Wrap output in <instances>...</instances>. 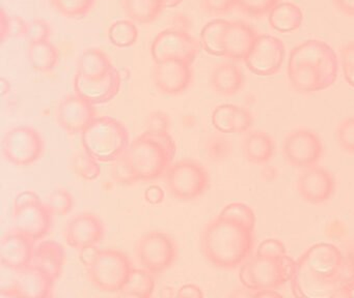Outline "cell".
<instances>
[{"instance_id":"cell-1","label":"cell","mask_w":354,"mask_h":298,"mask_svg":"<svg viewBox=\"0 0 354 298\" xmlns=\"http://www.w3.org/2000/svg\"><path fill=\"white\" fill-rule=\"evenodd\" d=\"M346 270L345 258L335 244H314L295 262L290 281L292 293L299 298L337 297L349 281Z\"/></svg>"},{"instance_id":"cell-2","label":"cell","mask_w":354,"mask_h":298,"mask_svg":"<svg viewBox=\"0 0 354 298\" xmlns=\"http://www.w3.org/2000/svg\"><path fill=\"white\" fill-rule=\"evenodd\" d=\"M288 78L294 90L318 92L335 84L339 61L335 50L320 39H308L293 48L288 60Z\"/></svg>"},{"instance_id":"cell-3","label":"cell","mask_w":354,"mask_h":298,"mask_svg":"<svg viewBox=\"0 0 354 298\" xmlns=\"http://www.w3.org/2000/svg\"><path fill=\"white\" fill-rule=\"evenodd\" d=\"M254 230L217 217L207 223L201 236V248L205 258L217 268L241 266L250 259L254 248Z\"/></svg>"},{"instance_id":"cell-4","label":"cell","mask_w":354,"mask_h":298,"mask_svg":"<svg viewBox=\"0 0 354 298\" xmlns=\"http://www.w3.org/2000/svg\"><path fill=\"white\" fill-rule=\"evenodd\" d=\"M176 143L165 134L145 132L130 143L126 157L138 179L151 181L167 173L173 165Z\"/></svg>"},{"instance_id":"cell-5","label":"cell","mask_w":354,"mask_h":298,"mask_svg":"<svg viewBox=\"0 0 354 298\" xmlns=\"http://www.w3.org/2000/svg\"><path fill=\"white\" fill-rule=\"evenodd\" d=\"M84 150L101 163H111L125 155L130 145L129 132L123 122L100 116L82 132Z\"/></svg>"},{"instance_id":"cell-6","label":"cell","mask_w":354,"mask_h":298,"mask_svg":"<svg viewBox=\"0 0 354 298\" xmlns=\"http://www.w3.org/2000/svg\"><path fill=\"white\" fill-rule=\"evenodd\" d=\"M295 261L285 255L279 257H264L256 255L241 265L239 279L250 291L275 290L291 281Z\"/></svg>"},{"instance_id":"cell-7","label":"cell","mask_w":354,"mask_h":298,"mask_svg":"<svg viewBox=\"0 0 354 298\" xmlns=\"http://www.w3.org/2000/svg\"><path fill=\"white\" fill-rule=\"evenodd\" d=\"M131 261L121 250H100L95 262L86 268L91 283L103 292L121 291L132 270Z\"/></svg>"},{"instance_id":"cell-8","label":"cell","mask_w":354,"mask_h":298,"mask_svg":"<svg viewBox=\"0 0 354 298\" xmlns=\"http://www.w3.org/2000/svg\"><path fill=\"white\" fill-rule=\"evenodd\" d=\"M169 192L181 201H192L206 192L210 176L206 168L192 159H183L173 163L165 173Z\"/></svg>"},{"instance_id":"cell-9","label":"cell","mask_w":354,"mask_h":298,"mask_svg":"<svg viewBox=\"0 0 354 298\" xmlns=\"http://www.w3.org/2000/svg\"><path fill=\"white\" fill-rule=\"evenodd\" d=\"M177 242L163 232H148L136 244V260L142 268L153 275L165 272L177 260Z\"/></svg>"},{"instance_id":"cell-10","label":"cell","mask_w":354,"mask_h":298,"mask_svg":"<svg viewBox=\"0 0 354 298\" xmlns=\"http://www.w3.org/2000/svg\"><path fill=\"white\" fill-rule=\"evenodd\" d=\"M44 150V139L32 126L11 128L3 137V155L9 163L17 167H26L37 163L42 157Z\"/></svg>"},{"instance_id":"cell-11","label":"cell","mask_w":354,"mask_h":298,"mask_svg":"<svg viewBox=\"0 0 354 298\" xmlns=\"http://www.w3.org/2000/svg\"><path fill=\"white\" fill-rule=\"evenodd\" d=\"M201 49V41L187 31L169 28L156 35L151 45V55L155 63L165 60H183L192 64Z\"/></svg>"},{"instance_id":"cell-12","label":"cell","mask_w":354,"mask_h":298,"mask_svg":"<svg viewBox=\"0 0 354 298\" xmlns=\"http://www.w3.org/2000/svg\"><path fill=\"white\" fill-rule=\"evenodd\" d=\"M323 151L320 137L308 128L292 130L283 140V157L292 167L298 169L316 166L322 159Z\"/></svg>"},{"instance_id":"cell-13","label":"cell","mask_w":354,"mask_h":298,"mask_svg":"<svg viewBox=\"0 0 354 298\" xmlns=\"http://www.w3.org/2000/svg\"><path fill=\"white\" fill-rule=\"evenodd\" d=\"M285 53V45L279 37L259 34L244 62L257 76H274L281 72Z\"/></svg>"},{"instance_id":"cell-14","label":"cell","mask_w":354,"mask_h":298,"mask_svg":"<svg viewBox=\"0 0 354 298\" xmlns=\"http://www.w3.org/2000/svg\"><path fill=\"white\" fill-rule=\"evenodd\" d=\"M192 64L183 60H165L156 62L154 83L163 95H179L190 86L194 78Z\"/></svg>"},{"instance_id":"cell-15","label":"cell","mask_w":354,"mask_h":298,"mask_svg":"<svg viewBox=\"0 0 354 298\" xmlns=\"http://www.w3.org/2000/svg\"><path fill=\"white\" fill-rule=\"evenodd\" d=\"M335 188L333 174L317 165L306 168L298 177V192L310 204L320 205L327 202L335 192Z\"/></svg>"},{"instance_id":"cell-16","label":"cell","mask_w":354,"mask_h":298,"mask_svg":"<svg viewBox=\"0 0 354 298\" xmlns=\"http://www.w3.org/2000/svg\"><path fill=\"white\" fill-rule=\"evenodd\" d=\"M96 117L94 106L77 95L64 97L57 106V122L70 134H82Z\"/></svg>"},{"instance_id":"cell-17","label":"cell","mask_w":354,"mask_h":298,"mask_svg":"<svg viewBox=\"0 0 354 298\" xmlns=\"http://www.w3.org/2000/svg\"><path fill=\"white\" fill-rule=\"evenodd\" d=\"M53 213L44 203L39 202L14 209V230L32 240L42 239L50 231Z\"/></svg>"},{"instance_id":"cell-18","label":"cell","mask_w":354,"mask_h":298,"mask_svg":"<svg viewBox=\"0 0 354 298\" xmlns=\"http://www.w3.org/2000/svg\"><path fill=\"white\" fill-rule=\"evenodd\" d=\"M121 86V74L117 68L102 80H88L76 74L73 81L75 95L93 106L102 105L113 101L119 95Z\"/></svg>"},{"instance_id":"cell-19","label":"cell","mask_w":354,"mask_h":298,"mask_svg":"<svg viewBox=\"0 0 354 298\" xmlns=\"http://www.w3.org/2000/svg\"><path fill=\"white\" fill-rule=\"evenodd\" d=\"M103 221L94 213L82 212L75 215L66 228V242L74 248L97 246L104 237Z\"/></svg>"},{"instance_id":"cell-20","label":"cell","mask_w":354,"mask_h":298,"mask_svg":"<svg viewBox=\"0 0 354 298\" xmlns=\"http://www.w3.org/2000/svg\"><path fill=\"white\" fill-rule=\"evenodd\" d=\"M35 242L21 232H10L0 244L1 264L17 272L30 266L34 259Z\"/></svg>"},{"instance_id":"cell-21","label":"cell","mask_w":354,"mask_h":298,"mask_svg":"<svg viewBox=\"0 0 354 298\" xmlns=\"http://www.w3.org/2000/svg\"><path fill=\"white\" fill-rule=\"evenodd\" d=\"M256 29L243 21H230L223 35L225 57L233 61H244L258 37Z\"/></svg>"},{"instance_id":"cell-22","label":"cell","mask_w":354,"mask_h":298,"mask_svg":"<svg viewBox=\"0 0 354 298\" xmlns=\"http://www.w3.org/2000/svg\"><path fill=\"white\" fill-rule=\"evenodd\" d=\"M55 281L34 264L18 271L15 286L22 297L45 298L53 293Z\"/></svg>"},{"instance_id":"cell-23","label":"cell","mask_w":354,"mask_h":298,"mask_svg":"<svg viewBox=\"0 0 354 298\" xmlns=\"http://www.w3.org/2000/svg\"><path fill=\"white\" fill-rule=\"evenodd\" d=\"M245 79L239 66L233 62L216 64L211 72L210 84L214 92L223 97H233L243 88Z\"/></svg>"},{"instance_id":"cell-24","label":"cell","mask_w":354,"mask_h":298,"mask_svg":"<svg viewBox=\"0 0 354 298\" xmlns=\"http://www.w3.org/2000/svg\"><path fill=\"white\" fill-rule=\"evenodd\" d=\"M65 260V250L55 240H45L35 248L32 264L42 269L55 281L63 273Z\"/></svg>"},{"instance_id":"cell-25","label":"cell","mask_w":354,"mask_h":298,"mask_svg":"<svg viewBox=\"0 0 354 298\" xmlns=\"http://www.w3.org/2000/svg\"><path fill=\"white\" fill-rule=\"evenodd\" d=\"M115 70L111 58L98 48L82 52L78 59L77 72L88 80H102Z\"/></svg>"},{"instance_id":"cell-26","label":"cell","mask_w":354,"mask_h":298,"mask_svg":"<svg viewBox=\"0 0 354 298\" xmlns=\"http://www.w3.org/2000/svg\"><path fill=\"white\" fill-rule=\"evenodd\" d=\"M244 157L254 165H265L272 159L275 145L273 139L262 130H252L242 143Z\"/></svg>"},{"instance_id":"cell-27","label":"cell","mask_w":354,"mask_h":298,"mask_svg":"<svg viewBox=\"0 0 354 298\" xmlns=\"http://www.w3.org/2000/svg\"><path fill=\"white\" fill-rule=\"evenodd\" d=\"M268 22L274 30L290 33L297 30L304 22L301 8L293 2H279L268 14Z\"/></svg>"},{"instance_id":"cell-28","label":"cell","mask_w":354,"mask_h":298,"mask_svg":"<svg viewBox=\"0 0 354 298\" xmlns=\"http://www.w3.org/2000/svg\"><path fill=\"white\" fill-rule=\"evenodd\" d=\"M130 20L138 24L154 22L165 8V0H122Z\"/></svg>"},{"instance_id":"cell-29","label":"cell","mask_w":354,"mask_h":298,"mask_svg":"<svg viewBox=\"0 0 354 298\" xmlns=\"http://www.w3.org/2000/svg\"><path fill=\"white\" fill-rule=\"evenodd\" d=\"M59 57V50L49 39L30 43L28 46V59L37 72H51L57 66Z\"/></svg>"},{"instance_id":"cell-30","label":"cell","mask_w":354,"mask_h":298,"mask_svg":"<svg viewBox=\"0 0 354 298\" xmlns=\"http://www.w3.org/2000/svg\"><path fill=\"white\" fill-rule=\"evenodd\" d=\"M229 23L230 21L225 20V19H214L205 24L201 31L200 41L202 43V49L206 53L225 57L223 41L225 29Z\"/></svg>"},{"instance_id":"cell-31","label":"cell","mask_w":354,"mask_h":298,"mask_svg":"<svg viewBox=\"0 0 354 298\" xmlns=\"http://www.w3.org/2000/svg\"><path fill=\"white\" fill-rule=\"evenodd\" d=\"M154 289L153 273L145 268H133L120 293L125 297L149 298Z\"/></svg>"},{"instance_id":"cell-32","label":"cell","mask_w":354,"mask_h":298,"mask_svg":"<svg viewBox=\"0 0 354 298\" xmlns=\"http://www.w3.org/2000/svg\"><path fill=\"white\" fill-rule=\"evenodd\" d=\"M109 39L115 47H131L138 41V27L132 20L115 21L109 27Z\"/></svg>"},{"instance_id":"cell-33","label":"cell","mask_w":354,"mask_h":298,"mask_svg":"<svg viewBox=\"0 0 354 298\" xmlns=\"http://www.w3.org/2000/svg\"><path fill=\"white\" fill-rule=\"evenodd\" d=\"M53 8L68 19H82L94 8L96 0H49Z\"/></svg>"},{"instance_id":"cell-34","label":"cell","mask_w":354,"mask_h":298,"mask_svg":"<svg viewBox=\"0 0 354 298\" xmlns=\"http://www.w3.org/2000/svg\"><path fill=\"white\" fill-rule=\"evenodd\" d=\"M218 217L223 219H231L242 223L250 229L254 230L256 226V215L250 205L242 202H233L223 207Z\"/></svg>"},{"instance_id":"cell-35","label":"cell","mask_w":354,"mask_h":298,"mask_svg":"<svg viewBox=\"0 0 354 298\" xmlns=\"http://www.w3.org/2000/svg\"><path fill=\"white\" fill-rule=\"evenodd\" d=\"M71 167L75 174H77L82 179L96 180L100 176L101 169L98 165V161L92 155H88L86 150L84 152H78L72 157Z\"/></svg>"},{"instance_id":"cell-36","label":"cell","mask_w":354,"mask_h":298,"mask_svg":"<svg viewBox=\"0 0 354 298\" xmlns=\"http://www.w3.org/2000/svg\"><path fill=\"white\" fill-rule=\"evenodd\" d=\"M236 110L237 105L223 103L217 106L212 112V124L218 132L234 134L235 128Z\"/></svg>"},{"instance_id":"cell-37","label":"cell","mask_w":354,"mask_h":298,"mask_svg":"<svg viewBox=\"0 0 354 298\" xmlns=\"http://www.w3.org/2000/svg\"><path fill=\"white\" fill-rule=\"evenodd\" d=\"M47 206L53 215H67L73 209L74 200L67 188H55L47 199Z\"/></svg>"},{"instance_id":"cell-38","label":"cell","mask_w":354,"mask_h":298,"mask_svg":"<svg viewBox=\"0 0 354 298\" xmlns=\"http://www.w3.org/2000/svg\"><path fill=\"white\" fill-rule=\"evenodd\" d=\"M281 0H236V8L252 17V18H261L269 14Z\"/></svg>"},{"instance_id":"cell-39","label":"cell","mask_w":354,"mask_h":298,"mask_svg":"<svg viewBox=\"0 0 354 298\" xmlns=\"http://www.w3.org/2000/svg\"><path fill=\"white\" fill-rule=\"evenodd\" d=\"M111 175L115 181L120 184H124V186H131V184L140 181L126 157V153L117 161H113V167H111Z\"/></svg>"},{"instance_id":"cell-40","label":"cell","mask_w":354,"mask_h":298,"mask_svg":"<svg viewBox=\"0 0 354 298\" xmlns=\"http://www.w3.org/2000/svg\"><path fill=\"white\" fill-rule=\"evenodd\" d=\"M335 138L342 150L354 155V117L346 118L339 124Z\"/></svg>"},{"instance_id":"cell-41","label":"cell","mask_w":354,"mask_h":298,"mask_svg":"<svg viewBox=\"0 0 354 298\" xmlns=\"http://www.w3.org/2000/svg\"><path fill=\"white\" fill-rule=\"evenodd\" d=\"M51 35V27L48 22L42 19H34L28 22L26 39L30 43L46 41Z\"/></svg>"},{"instance_id":"cell-42","label":"cell","mask_w":354,"mask_h":298,"mask_svg":"<svg viewBox=\"0 0 354 298\" xmlns=\"http://www.w3.org/2000/svg\"><path fill=\"white\" fill-rule=\"evenodd\" d=\"M341 62L344 78L354 88V41L341 48Z\"/></svg>"},{"instance_id":"cell-43","label":"cell","mask_w":354,"mask_h":298,"mask_svg":"<svg viewBox=\"0 0 354 298\" xmlns=\"http://www.w3.org/2000/svg\"><path fill=\"white\" fill-rule=\"evenodd\" d=\"M171 128V119L169 114L162 111H154L149 114L146 121L147 132L155 134H165Z\"/></svg>"},{"instance_id":"cell-44","label":"cell","mask_w":354,"mask_h":298,"mask_svg":"<svg viewBox=\"0 0 354 298\" xmlns=\"http://www.w3.org/2000/svg\"><path fill=\"white\" fill-rule=\"evenodd\" d=\"M257 255L264 257H279L288 254L285 244L281 240L277 238H267L264 241L261 242L257 250Z\"/></svg>"},{"instance_id":"cell-45","label":"cell","mask_w":354,"mask_h":298,"mask_svg":"<svg viewBox=\"0 0 354 298\" xmlns=\"http://www.w3.org/2000/svg\"><path fill=\"white\" fill-rule=\"evenodd\" d=\"M205 12L213 16H223L236 8V0H201Z\"/></svg>"},{"instance_id":"cell-46","label":"cell","mask_w":354,"mask_h":298,"mask_svg":"<svg viewBox=\"0 0 354 298\" xmlns=\"http://www.w3.org/2000/svg\"><path fill=\"white\" fill-rule=\"evenodd\" d=\"M252 122H254V118H252L250 110L241 107V106H237L234 134H242V132H248L250 126H252Z\"/></svg>"},{"instance_id":"cell-47","label":"cell","mask_w":354,"mask_h":298,"mask_svg":"<svg viewBox=\"0 0 354 298\" xmlns=\"http://www.w3.org/2000/svg\"><path fill=\"white\" fill-rule=\"evenodd\" d=\"M28 22L20 16L10 17V37H26Z\"/></svg>"},{"instance_id":"cell-48","label":"cell","mask_w":354,"mask_h":298,"mask_svg":"<svg viewBox=\"0 0 354 298\" xmlns=\"http://www.w3.org/2000/svg\"><path fill=\"white\" fill-rule=\"evenodd\" d=\"M39 202H42V201L36 192L32 190H24L16 196L15 201H14V209L21 208V207Z\"/></svg>"},{"instance_id":"cell-49","label":"cell","mask_w":354,"mask_h":298,"mask_svg":"<svg viewBox=\"0 0 354 298\" xmlns=\"http://www.w3.org/2000/svg\"><path fill=\"white\" fill-rule=\"evenodd\" d=\"M80 250V262L86 266V268L90 267L95 262L99 252H100V250L96 246H86V248H82Z\"/></svg>"},{"instance_id":"cell-50","label":"cell","mask_w":354,"mask_h":298,"mask_svg":"<svg viewBox=\"0 0 354 298\" xmlns=\"http://www.w3.org/2000/svg\"><path fill=\"white\" fill-rule=\"evenodd\" d=\"M145 199L150 204H160L165 199V192L158 186H150L145 192Z\"/></svg>"},{"instance_id":"cell-51","label":"cell","mask_w":354,"mask_h":298,"mask_svg":"<svg viewBox=\"0 0 354 298\" xmlns=\"http://www.w3.org/2000/svg\"><path fill=\"white\" fill-rule=\"evenodd\" d=\"M176 296L179 298L182 297H204L202 289L198 286L194 285V284H186V285L180 287L178 290V293Z\"/></svg>"},{"instance_id":"cell-52","label":"cell","mask_w":354,"mask_h":298,"mask_svg":"<svg viewBox=\"0 0 354 298\" xmlns=\"http://www.w3.org/2000/svg\"><path fill=\"white\" fill-rule=\"evenodd\" d=\"M333 6L345 16L354 18V0H333Z\"/></svg>"},{"instance_id":"cell-53","label":"cell","mask_w":354,"mask_h":298,"mask_svg":"<svg viewBox=\"0 0 354 298\" xmlns=\"http://www.w3.org/2000/svg\"><path fill=\"white\" fill-rule=\"evenodd\" d=\"M10 17L3 8L0 14V37L3 43L10 37Z\"/></svg>"},{"instance_id":"cell-54","label":"cell","mask_w":354,"mask_h":298,"mask_svg":"<svg viewBox=\"0 0 354 298\" xmlns=\"http://www.w3.org/2000/svg\"><path fill=\"white\" fill-rule=\"evenodd\" d=\"M22 297L18 288L16 287L15 284L10 286V287L3 288L0 292V298H20Z\"/></svg>"},{"instance_id":"cell-55","label":"cell","mask_w":354,"mask_h":298,"mask_svg":"<svg viewBox=\"0 0 354 298\" xmlns=\"http://www.w3.org/2000/svg\"><path fill=\"white\" fill-rule=\"evenodd\" d=\"M339 296L341 297L354 298V279H349L347 283L344 284L339 291Z\"/></svg>"},{"instance_id":"cell-56","label":"cell","mask_w":354,"mask_h":298,"mask_svg":"<svg viewBox=\"0 0 354 298\" xmlns=\"http://www.w3.org/2000/svg\"><path fill=\"white\" fill-rule=\"evenodd\" d=\"M252 296H256V297H281V294L275 290H261V291L254 292Z\"/></svg>"},{"instance_id":"cell-57","label":"cell","mask_w":354,"mask_h":298,"mask_svg":"<svg viewBox=\"0 0 354 298\" xmlns=\"http://www.w3.org/2000/svg\"><path fill=\"white\" fill-rule=\"evenodd\" d=\"M10 90H11V84H10L9 80H7L6 78H1V95H3V97L8 95Z\"/></svg>"},{"instance_id":"cell-58","label":"cell","mask_w":354,"mask_h":298,"mask_svg":"<svg viewBox=\"0 0 354 298\" xmlns=\"http://www.w3.org/2000/svg\"><path fill=\"white\" fill-rule=\"evenodd\" d=\"M183 0H165V8H176L179 6Z\"/></svg>"}]
</instances>
